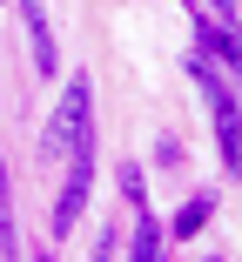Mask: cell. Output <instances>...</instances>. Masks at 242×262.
Returning a JSON list of instances; mask_svg holds the SVG:
<instances>
[{"label": "cell", "mask_w": 242, "mask_h": 262, "mask_svg": "<svg viewBox=\"0 0 242 262\" xmlns=\"http://www.w3.org/2000/svg\"><path fill=\"white\" fill-rule=\"evenodd\" d=\"M81 141H94V88H87V74H74V81L61 88L54 121H47V155H68V148H81Z\"/></svg>", "instance_id": "6da1fadb"}, {"label": "cell", "mask_w": 242, "mask_h": 262, "mask_svg": "<svg viewBox=\"0 0 242 262\" xmlns=\"http://www.w3.org/2000/svg\"><path fill=\"white\" fill-rule=\"evenodd\" d=\"M87 195H94V141L68 148V182H61V202H54V242H61V235H74V222H81Z\"/></svg>", "instance_id": "7a4b0ae2"}, {"label": "cell", "mask_w": 242, "mask_h": 262, "mask_svg": "<svg viewBox=\"0 0 242 262\" xmlns=\"http://www.w3.org/2000/svg\"><path fill=\"white\" fill-rule=\"evenodd\" d=\"M20 20H27V40H34V68H40V74H54V68H61V54H54L47 7H40V0H20Z\"/></svg>", "instance_id": "3957f363"}, {"label": "cell", "mask_w": 242, "mask_h": 262, "mask_svg": "<svg viewBox=\"0 0 242 262\" xmlns=\"http://www.w3.org/2000/svg\"><path fill=\"white\" fill-rule=\"evenodd\" d=\"M128 262H168V229H162L155 215H141L135 242H128Z\"/></svg>", "instance_id": "277c9868"}, {"label": "cell", "mask_w": 242, "mask_h": 262, "mask_svg": "<svg viewBox=\"0 0 242 262\" xmlns=\"http://www.w3.org/2000/svg\"><path fill=\"white\" fill-rule=\"evenodd\" d=\"M229 27H235V20H209V27H202V47L222 61V74L235 68V34H229Z\"/></svg>", "instance_id": "5b68a950"}, {"label": "cell", "mask_w": 242, "mask_h": 262, "mask_svg": "<svg viewBox=\"0 0 242 262\" xmlns=\"http://www.w3.org/2000/svg\"><path fill=\"white\" fill-rule=\"evenodd\" d=\"M209 208H215V195H195V202H188L182 215H175V229H168V235H195V229L209 222Z\"/></svg>", "instance_id": "8992f818"}, {"label": "cell", "mask_w": 242, "mask_h": 262, "mask_svg": "<svg viewBox=\"0 0 242 262\" xmlns=\"http://www.w3.org/2000/svg\"><path fill=\"white\" fill-rule=\"evenodd\" d=\"M121 195L141 208V202H148V188H141V168H121Z\"/></svg>", "instance_id": "52a82bcc"}, {"label": "cell", "mask_w": 242, "mask_h": 262, "mask_svg": "<svg viewBox=\"0 0 242 262\" xmlns=\"http://www.w3.org/2000/svg\"><path fill=\"white\" fill-rule=\"evenodd\" d=\"M209 7H215V20H235V0H209Z\"/></svg>", "instance_id": "ba28073f"}, {"label": "cell", "mask_w": 242, "mask_h": 262, "mask_svg": "<svg viewBox=\"0 0 242 262\" xmlns=\"http://www.w3.org/2000/svg\"><path fill=\"white\" fill-rule=\"evenodd\" d=\"M34 262H54V255H34Z\"/></svg>", "instance_id": "9c48e42d"}, {"label": "cell", "mask_w": 242, "mask_h": 262, "mask_svg": "<svg viewBox=\"0 0 242 262\" xmlns=\"http://www.w3.org/2000/svg\"><path fill=\"white\" fill-rule=\"evenodd\" d=\"M209 262H222V255H209Z\"/></svg>", "instance_id": "30bf717a"}]
</instances>
